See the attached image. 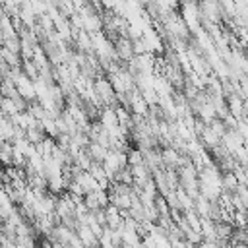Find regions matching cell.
<instances>
[]
</instances>
